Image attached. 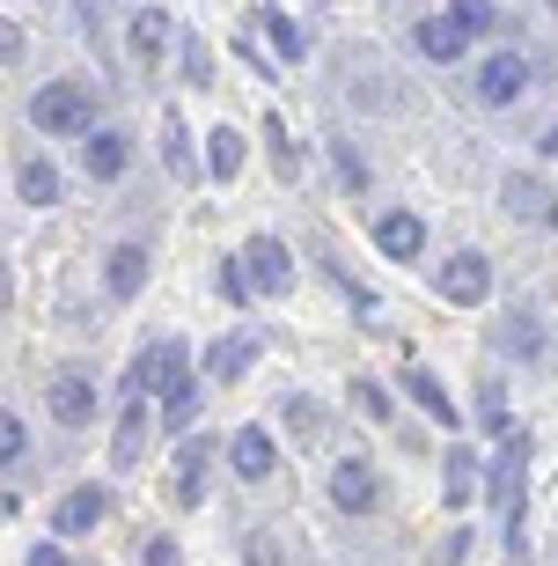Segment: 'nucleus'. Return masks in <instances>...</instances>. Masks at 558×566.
I'll use <instances>...</instances> for the list:
<instances>
[{"label": "nucleus", "mask_w": 558, "mask_h": 566, "mask_svg": "<svg viewBox=\"0 0 558 566\" xmlns=\"http://www.w3.org/2000/svg\"><path fill=\"white\" fill-rule=\"evenodd\" d=\"M125 390H140V398H162V427H185V420H191V346H185V338H162V346H147V354L133 360Z\"/></svg>", "instance_id": "obj_1"}, {"label": "nucleus", "mask_w": 558, "mask_h": 566, "mask_svg": "<svg viewBox=\"0 0 558 566\" xmlns=\"http://www.w3.org/2000/svg\"><path fill=\"white\" fill-rule=\"evenodd\" d=\"M30 126H38L44 140H82V133L96 126V88L88 82H44L38 96H30Z\"/></svg>", "instance_id": "obj_2"}, {"label": "nucleus", "mask_w": 558, "mask_h": 566, "mask_svg": "<svg viewBox=\"0 0 558 566\" xmlns=\"http://www.w3.org/2000/svg\"><path fill=\"white\" fill-rule=\"evenodd\" d=\"M499 457H493V479H485V501L507 507V545L522 552V471H529V434L515 420H499Z\"/></svg>", "instance_id": "obj_3"}, {"label": "nucleus", "mask_w": 558, "mask_h": 566, "mask_svg": "<svg viewBox=\"0 0 558 566\" xmlns=\"http://www.w3.org/2000/svg\"><path fill=\"white\" fill-rule=\"evenodd\" d=\"M243 280H250V294H287L294 287L287 243H280V235H250L243 243Z\"/></svg>", "instance_id": "obj_4"}, {"label": "nucleus", "mask_w": 558, "mask_h": 566, "mask_svg": "<svg viewBox=\"0 0 558 566\" xmlns=\"http://www.w3.org/2000/svg\"><path fill=\"white\" fill-rule=\"evenodd\" d=\"M125 163H133V147H125V133H118V126H104V133L88 126V133H82V169L96 177V185H118Z\"/></svg>", "instance_id": "obj_5"}, {"label": "nucleus", "mask_w": 558, "mask_h": 566, "mask_svg": "<svg viewBox=\"0 0 558 566\" xmlns=\"http://www.w3.org/2000/svg\"><path fill=\"white\" fill-rule=\"evenodd\" d=\"M147 273H155L147 243H118V251L104 258V294H110V302H133V294L147 287Z\"/></svg>", "instance_id": "obj_6"}, {"label": "nucleus", "mask_w": 558, "mask_h": 566, "mask_svg": "<svg viewBox=\"0 0 558 566\" xmlns=\"http://www.w3.org/2000/svg\"><path fill=\"white\" fill-rule=\"evenodd\" d=\"M44 412H52L60 427H88V420H96V382H88V376H52Z\"/></svg>", "instance_id": "obj_7"}, {"label": "nucleus", "mask_w": 558, "mask_h": 566, "mask_svg": "<svg viewBox=\"0 0 558 566\" xmlns=\"http://www.w3.org/2000/svg\"><path fill=\"white\" fill-rule=\"evenodd\" d=\"M441 294H449V302H463V310H471V302H485V294H493V265H485L477 251H455L449 265H441Z\"/></svg>", "instance_id": "obj_8"}, {"label": "nucleus", "mask_w": 558, "mask_h": 566, "mask_svg": "<svg viewBox=\"0 0 558 566\" xmlns=\"http://www.w3.org/2000/svg\"><path fill=\"white\" fill-rule=\"evenodd\" d=\"M257 354H265L257 332H228V338H213V346H207V376L213 382H243L250 368H257Z\"/></svg>", "instance_id": "obj_9"}, {"label": "nucleus", "mask_w": 558, "mask_h": 566, "mask_svg": "<svg viewBox=\"0 0 558 566\" xmlns=\"http://www.w3.org/2000/svg\"><path fill=\"white\" fill-rule=\"evenodd\" d=\"M104 507H110L104 485H74V493H66V501L52 507V530H60V537H82V530L104 523Z\"/></svg>", "instance_id": "obj_10"}, {"label": "nucleus", "mask_w": 558, "mask_h": 566, "mask_svg": "<svg viewBox=\"0 0 558 566\" xmlns=\"http://www.w3.org/2000/svg\"><path fill=\"white\" fill-rule=\"evenodd\" d=\"M228 463H235V479H272V463H280V449H272L265 427H235V441H228Z\"/></svg>", "instance_id": "obj_11"}, {"label": "nucleus", "mask_w": 558, "mask_h": 566, "mask_svg": "<svg viewBox=\"0 0 558 566\" xmlns=\"http://www.w3.org/2000/svg\"><path fill=\"white\" fill-rule=\"evenodd\" d=\"M140 449H147V398H140V390H125V412H118V441H110V463H118V471H133V463H140Z\"/></svg>", "instance_id": "obj_12"}, {"label": "nucleus", "mask_w": 558, "mask_h": 566, "mask_svg": "<svg viewBox=\"0 0 558 566\" xmlns=\"http://www.w3.org/2000/svg\"><path fill=\"white\" fill-rule=\"evenodd\" d=\"M331 501L346 507V515H368V507H375V471H368L360 457L331 463Z\"/></svg>", "instance_id": "obj_13"}, {"label": "nucleus", "mask_w": 558, "mask_h": 566, "mask_svg": "<svg viewBox=\"0 0 558 566\" xmlns=\"http://www.w3.org/2000/svg\"><path fill=\"white\" fill-rule=\"evenodd\" d=\"M522 88H529V60H515V52L485 60V74H477V96H485V104H515Z\"/></svg>", "instance_id": "obj_14"}, {"label": "nucleus", "mask_w": 558, "mask_h": 566, "mask_svg": "<svg viewBox=\"0 0 558 566\" xmlns=\"http://www.w3.org/2000/svg\"><path fill=\"white\" fill-rule=\"evenodd\" d=\"M169 38H177V22H169L162 8H140V15H133V60L140 66H162Z\"/></svg>", "instance_id": "obj_15"}, {"label": "nucleus", "mask_w": 558, "mask_h": 566, "mask_svg": "<svg viewBox=\"0 0 558 566\" xmlns=\"http://www.w3.org/2000/svg\"><path fill=\"white\" fill-rule=\"evenodd\" d=\"M375 243H382V258H419V243H427V229H419V213H382L375 221Z\"/></svg>", "instance_id": "obj_16"}, {"label": "nucleus", "mask_w": 558, "mask_h": 566, "mask_svg": "<svg viewBox=\"0 0 558 566\" xmlns=\"http://www.w3.org/2000/svg\"><path fill=\"white\" fill-rule=\"evenodd\" d=\"M207 457H213V441H185V457H177V507L207 501Z\"/></svg>", "instance_id": "obj_17"}, {"label": "nucleus", "mask_w": 558, "mask_h": 566, "mask_svg": "<svg viewBox=\"0 0 558 566\" xmlns=\"http://www.w3.org/2000/svg\"><path fill=\"white\" fill-rule=\"evenodd\" d=\"M15 191L22 199H30V207H60V191H66V177L52 163H44V155H30V163L15 169Z\"/></svg>", "instance_id": "obj_18"}, {"label": "nucleus", "mask_w": 558, "mask_h": 566, "mask_svg": "<svg viewBox=\"0 0 558 566\" xmlns=\"http://www.w3.org/2000/svg\"><path fill=\"white\" fill-rule=\"evenodd\" d=\"M207 177H221V185L243 177V133H235V126H213L207 133Z\"/></svg>", "instance_id": "obj_19"}, {"label": "nucleus", "mask_w": 558, "mask_h": 566, "mask_svg": "<svg viewBox=\"0 0 558 566\" xmlns=\"http://www.w3.org/2000/svg\"><path fill=\"white\" fill-rule=\"evenodd\" d=\"M441 501H449V507H471L477 501V457L463 449V441L449 449V493H441Z\"/></svg>", "instance_id": "obj_20"}, {"label": "nucleus", "mask_w": 558, "mask_h": 566, "mask_svg": "<svg viewBox=\"0 0 558 566\" xmlns=\"http://www.w3.org/2000/svg\"><path fill=\"white\" fill-rule=\"evenodd\" d=\"M404 390H412V398L427 405V412H434L441 427H455V434H463V420H455V398H449V390H441L434 376H427V368H412V376H404Z\"/></svg>", "instance_id": "obj_21"}, {"label": "nucleus", "mask_w": 558, "mask_h": 566, "mask_svg": "<svg viewBox=\"0 0 558 566\" xmlns=\"http://www.w3.org/2000/svg\"><path fill=\"white\" fill-rule=\"evenodd\" d=\"M463 44H471V30H455L449 15L419 22V52H427V60H455V52H463Z\"/></svg>", "instance_id": "obj_22"}, {"label": "nucleus", "mask_w": 558, "mask_h": 566, "mask_svg": "<svg viewBox=\"0 0 558 566\" xmlns=\"http://www.w3.org/2000/svg\"><path fill=\"white\" fill-rule=\"evenodd\" d=\"M499 199H507V213H522V221H544V213H551V191H544L537 177H507Z\"/></svg>", "instance_id": "obj_23"}, {"label": "nucleus", "mask_w": 558, "mask_h": 566, "mask_svg": "<svg viewBox=\"0 0 558 566\" xmlns=\"http://www.w3.org/2000/svg\"><path fill=\"white\" fill-rule=\"evenodd\" d=\"M280 427H294L302 441H316L331 420H324V405H316V398H280Z\"/></svg>", "instance_id": "obj_24"}, {"label": "nucleus", "mask_w": 558, "mask_h": 566, "mask_svg": "<svg viewBox=\"0 0 558 566\" xmlns=\"http://www.w3.org/2000/svg\"><path fill=\"white\" fill-rule=\"evenodd\" d=\"M265 147H272V177H302V155H294L287 126H280V111L265 118Z\"/></svg>", "instance_id": "obj_25"}, {"label": "nucleus", "mask_w": 558, "mask_h": 566, "mask_svg": "<svg viewBox=\"0 0 558 566\" xmlns=\"http://www.w3.org/2000/svg\"><path fill=\"white\" fill-rule=\"evenodd\" d=\"M162 155H169L177 177H191V147H185V118H177V111H162Z\"/></svg>", "instance_id": "obj_26"}, {"label": "nucleus", "mask_w": 558, "mask_h": 566, "mask_svg": "<svg viewBox=\"0 0 558 566\" xmlns=\"http://www.w3.org/2000/svg\"><path fill=\"white\" fill-rule=\"evenodd\" d=\"M22 457H30V427L15 412H0V463H22Z\"/></svg>", "instance_id": "obj_27"}, {"label": "nucleus", "mask_w": 558, "mask_h": 566, "mask_svg": "<svg viewBox=\"0 0 558 566\" xmlns=\"http://www.w3.org/2000/svg\"><path fill=\"white\" fill-rule=\"evenodd\" d=\"M265 38H272V52H280V60H302V30H294L287 15H265Z\"/></svg>", "instance_id": "obj_28"}, {"label": "nucleus", "mask_w": 558, "mask_h": 566, "mask_svg": "<svg viewBox=\"0 0 558 566\" xmlns=\"http://www.w3.org/2000/svg\"><path fill=\"white\" fill-rule=\"evenodd\" d=\"M449 22H455V30H493V0H455Z\"/></svg>", "instance_id": "obj_29"}, {"label": "nucleus", "mask_w": 558, "mask_h": 566, "mask_svg": "<svg viewBox=\"0 0 558 566\" xmlns=\"http://www.w3.org/2000/svg\"><path fill=\"white\" fill-rule=\"evenodd\" d=\"M221 302H235V310H243V302H250V280H243V258H221Z\"/></svg>", "instance_id": "obj_30"}, {"label": "nucleus", "mask_w": 558, "mask_h": 566, "mask_svg": "<svg viewBox=\"0 0 558 566\" xmlns=\"http://www.w3.org/2000/svg\"><path fill=\"white\" fill-rule=\"evenodd\" d=\"M352 405H360L368 420H390V398H382V382H352Z\"/></svg>", "instance_id": "obj_31"}, {"label": "nucleus", "mask_w": 558, "mask_h": 566, "mask_svg": "<svg viewBox=\"0 0 558 566\" xmlns=\"http://www.w3.org/2000/svg\"><path fill=\"white\" fill-rule=\"evenodd\" d=\"M22 52H30V38H22V22H8V15H0V66H15Z\"/></svg>", "instance_id": "obj_32"}, {"label": "nucleus", "mask_w": 558, "mask_h": 566, "mask_svg": "<svg viewBox=\"0 0 558 566\" xmlns=\"http://www.w3.org/2000/svg\"><path fill=\"white\" fill-rule=\"evenodd\" d=\"M499 338H507V354H522V360L537 354V324H507V332H499Z\"/></svg>", "instance_id": "obj_33"}, {"label": "nucleus", "mask_w": 558, "mask_h": 566, "mask_svg": "<svg viewBox=\"0 0 558 566\" xmlns=\"http://www.w3.org/2000/svg\"><path fill=\"white\" fill-rule=\"evenodd\" d=\"M185 74H191V82H207V74H213V60H207V44H199V38H185Z\"/></svg>", "instance_id": "obj_34"}, {"label": "nucleus", "mask_w": 558, "mask_h": 566, "mask_svg": "<svg viewBox=\"0 0 558 566\" xmlns=\"http://www.w3.org/2000/svg\"><path fill=\"white\" fill-rule=\"evenodd\" d=\"M140 566H185V559H177V545H169V537H147V559Z\"/></svg>", "instance_id": "obj_35"}, {"label": "nucleus", "mask_w": 558, "mask_h": 566, "mask_svg": "<svg viewBox=\"0 0 558 566\" xmlns=\"http://www.w3.org/2000/svg\"><path fill=\"white\" fill-rule=\"evenodd\" d=\"M463 552H471V530H455L449 545H441V552H434V566H455V559H463Z\"/></svg>", "instance_id": "obj_36"}, {"label": "nucleus", "mask_w": 558, "mask_h": 566, "mask_svg": "<svg viewBox=\"0 0 558 566\" xmlns=\"http://www.w3.org/2000/svg\"><path fill=\"white\" fill-rule=\"evenodd\" d=\"M22 566H66V545H38V552H30Z\"/></svg>", "instance_id": "obj_37"}, {"label": "nucleus", "mask_w": 558, "mask_h": 566, "mask_svg": "<svg viewBox=\"0 0 558 566\" xmlns=\"http://www.w3.org/2000/svg\"><path fill=\"white\" fill-rule=\"evenodd\" d=\"M8 302H15V273L0 265V316H8Z\"/></svg>", "instance_id": "obj_38"}, {"label": "nucleus", "mask_w": 558, "mask_h": 566, "mask_svg": "<svg viewBox=\"0 0 558 566\" xmlns=\"http://www.w3.org/2000/svg\"><path fill=\"white\" fill-rule=\"evenodd\" d=\"M544 155H551V163H558V126H551V133H544Z\"/></svg>", "instance_id": "obj_39"}, {"label": "nucleus", "mask_w": 558, "mask_h": 566, "mask_svg": "<svg viewBox=\"0 0 558 566\" xmlns=\"http://www.w3.org/2000/svg\"><path fill=\"white\" fill-rule=\"evenodd\" d=\"M544 221H551V229H558V207H551V213H544Z\"/></svg>", "instance_id": "obj_40"}]
</instances>
